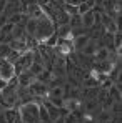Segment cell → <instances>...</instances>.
Listing matches in <instances>:
<instances>
[{
  "label": "cell",
  "mask_w": 122,
  "mask_h": 123,
  "mask_svg": "<svg viewBox=\"0 0 122 123\" xmlns=\"http://www.w3.org/2000/svg\"><path fill=\"white\" fill-rule=\"evenodd\" d=\"M55 33V23L50 20L47 15H43L42 18L37 20V32H35V38L39 43H45V40Z\"/></svg>",
  "instance_id": "6da1fadb"
},
{
  "label": "cell",
  "mask_w": 122,
  "mask_h": 123,
  "mask_svg": "<svg viewBox=\"0 0 122 123\" xmlns=\"http://www.w3.org/2000/svg\"><path fill=\"white\" fill-rule=\"evenodd\" d=\"M39 105L40 103L35 102H27L17 105V110L22 117L23 123H37L39 122Z\"/></svg>",
  "instance_id": "7a4b0ae2"
},
{
  "label": "cell",
  "mask_w": 122,
  "mask_h": 123,
  "mask_svg": "<svg viewBox=\"0 0 122 123\" xmlns=\"http://www.w3.org/2000/svg\"><path fill=\"white\" fill-rule=\"evenodd\" d=\"M17 80H19V85H20V86H30L37 78H35V75L27 68V70H22L20 73L17 75Z\"/></svg>",
  "instance_id": "3957f363"
},
{
  "label": "cell",
  "mask_w": 122,
  "mask_h": 123,
  "mask_svg": "<svg viewBox=\"0 0 122 123\" xmlns=\"http://www.w3.org/2000/svg\"><path fill=\"white\" fill-rule=\"evenodd\" d=\"M64 108L67 111L82 110V98H64Z\"/></svg>",
  "instance_id": "277c9868"
},
{
  "label": "cell",
  "mask_w": 122,
  "mask_h": 123,
  "mask_svg": "<svg viewBox=\"0 0 122 123\" xmlns=\"http://www.w3.org/2000/svg\"><path fill=\"white\" fill-rule=\"evenodd\" d=\"M94 25H95V12L94 10H89V12H85L82 15V27L87 28V30H90Z\"/></svg>",
  "instance_id": "5b68a950"
},
{
  "label": "cell",
  "mask_w": 122,
  "mask_h": 123,
  "mask_svg": "<svg viewBox=\"0 0 122 123\" xmlns=\"http://www.w3.org/2000/svg\"><path fill=\"white\" fill-rule=\"evenodd\" d=\"M97 47H99V45H97V38H92V37H90V40L87 42V45L80 50V53H84L85 57H94Z\"/></svg>",
  "instance_id": "8992f818"
},
{
  "label": "cell",
  "mask_w": 122,
  "mask_h": 123,
  "mask_svg": "<svg viewBox=\"0 0 122 123\" xmlns=\"http://www.w3.org/2000/svg\"><path fill=\"white\" fill-rule=\"evenodd\" d=\"M8 45H10L12 50H15V52H19V53H23L25 50H29V48H27V42H25V38H15V40L10 42Z\"/></svg>",
  "instance_id": "52a82bcc"
},
{
  "label": "cell",
  "mask_w": 122,
  "mask_h": 123,
  "mask_svg": "<svg viewBox=\"0 0 122 123\" xmlns=\"http://www.w3.org/2000/svg\"><path fill=\"white\" fill-rule=\"evenodd\" d=\"M89 40H90V35H89V33L75 37V38H74V42H72V43H74V48H75V52H80L82 48L87 45V42H89Z\"/></svg>",
  "instance_id": "ba28073f"
},
{
  "label": "cell",
  "mask_w": 122,
  "mask_h": 123,
  "mask_svg": "<svg viewBox=\"0 0 122 123\" xmlns=\"http://www.w3.org/2000/svg\"><path fill=\"white\" fill-rule=\"evenodd\" d=\"M70 32H72V28H70L69 23L55 27V35H57V38H65V40H67V37L70 35Z\"/></svg>",
  "instance_id": "9c48e42d"
},
{
  "label": "cell",
  "mask_w": 122,
  "mask_h": 123,
  "mask_svg": "<svg viewBox=\"0 0 122 123\" xmlns=\"http://www.w3.org/2000/svg\"><path fill=\"white\" fill-rule=\"evenodd\" d=\"M25 33L29 35V37H35V32H37V20H34V18H29V20L25 22Z\"/></svg>",
  "instance_id": "30bf717a"
},
{
  "label": "cell",
  "mask_w": 122,
  "mask_h": 123,
  "mask_svg": "<svg viewBox=\"0 0 122 123\" xmlns=\"http://www.w3.org/2000/svg\"><path fill=\"white\" fill-rule=\"evenodd\" d=\"M107 95L114 100V102H121V98H122V93H121V88H117L115 85H112L109 90H107Z\"/></svg>",
  "instance_id": "8fae6325"
},
{
  "label": "cell",
  "mask_w": 122,
  "mask_h": 123,
  "mask_svg": "<svg viewBox=\"0 0 122 123\" xmlns=\"http://www.w3.org/2000/svg\"><path fill=\"white\" fill-rule=\"evenodd\" d=\"M39 120H40V122H45V123H50L49 111H47V108L43 106V103H40V105H39Z\"/></svg>",
  "instance_id": "7c38bea8"
},
{
  "label": "cell",
  "mask_w": 122,
  "mask_h": 123,
  "mask_svg": "<svg viewBox=\"0 0 122 123\" xmlns=\"http://www.w3.org/2000/svg\"><path fill=\"white\" fill-rule=\"evenodd\" d=\"M29 70H30V72L37 77L39 73H42V72L45 70V67H43V63H42V62H34V63L30 65V68H29Z\"/></svg>",
  "instance_id": "4fadbf2b"
},
{
  "label": "cell",
  "mask_w": 122,
  "mask_h": 123,
  "mask_svg": "<svg viewBox=\"0 0 122 123\" xmlns=\"http://www.w3.org/2000/svg\"><path fill=\"white\" fill-rule=\"evenodd\" d=\"M69 25H70V28H79L82 27V15H72L70 18H69Z\"/></svg>",
  "instance_id": "5bb4252c"
},
{
  "label": "cell",
  "mask_w": 122,
  "mask_h": 123,
  "mask_svg": "<svg viewBox=\"0 0 122 123\" xmlns=\"http://www.w3.org/2000/svg\"><path fill=\"white\" fill-rule=\"evenodd\" d=\"M49 97H59V98H64V85H59V86H52Z\"/></svg>",
  "instance_id": "9a60e30c"
},
{
  "label": "cell",
  "mask_w": 122,
  "mask_h": 123,
  "mask_svg": "<svg viewBox=\"0 0 122 123\" xmlns=\"http://www.w3.org/2000/svg\"><path fill=\"white\" fill-rule=\"evenodd\" d=\"M10 52H12V48L8 43H0V58H7L10 55Z\"/></svg>",
  "instance_id": "2e32d148"
},
{
  "label": "cell",
  "mask_w": 122,
  "mask_h": 123,
  "mask_svg": "<svg viewBox=\"0 0 122 123\" xmlns=\"http://www.w3.org/2000/svg\"><path fill=\"white\" fill-rule=\"evenodd\" d=\"M47 100L52 103L54 106H57V108H64V98H59V97H49Z\"/></svg>",
  "instance_id": "e0dca14e"
},
{
  "label": "cell",
  "mask_w": 122,
  "mask_h": 123,
  "mask_svg": "<svg viewBox=\"0 0 122 123\" xmlns=\"http://www.w3.org/2000/svg\"><path fill=\"white\" fill-rule=\"evenodd\" d=\"M5 3H7V0H0V13L5 10Z\"/></svg>",
  "instance_id": "ac0fdd59"
},
{
  "label": "cell",
  "mask_w": 122,
  "mask_h": 123,
  "mask_svg": "<svg viewBox=\"0 0 122 123\" xmlns=\"http://www.w3.org/2000/svg\"><path fill=\"white\" fill-rule=\"evenodd\" d=\"M50 123H65V122H64V117H59L57 120H52Z\"/></svg>",
  "instance_id": "d6986e66"
}]
</instances>
